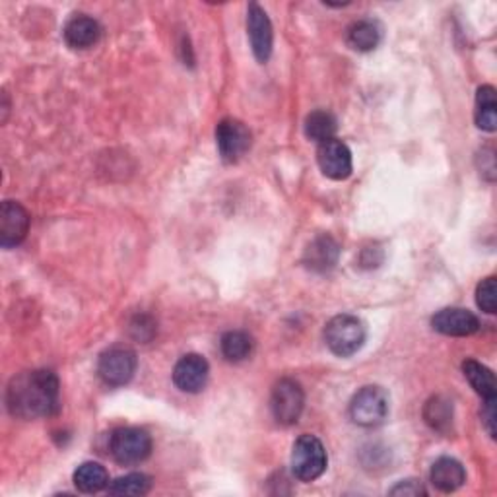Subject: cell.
Masks as SVG:
<instances>
[{
	"instance_id": "obj_1",
	"label": "cell",
	"mask_w": 497,
	"mask_h": 497,
	"mask_svg": "<svg viewBox=\"0 0 497 497\" xmlns=\"http://www.w3.org/2000/svg\"><path fill=\"white\" fill-rule=\"evenodd\" d=\"M12 416L22 419L49 418L58 410V379L53 371H27L14 378L6 390Z\"/></svg>"
},
{
	"instance_id": "obj_2",
	"label": "cell",
	"mask_w": 497,
	"mask_h": 497,
	"mask_svg": "<svg viewBox=\"0 0 497 497\" xmlns=\"http://www.w3.org/2000/svg\"><path fill=\"white\" fill-rule=\"evenodd\" d=\"M366 325L354 315H337L325 326V342L338 357H350L366 344Z\"/></svg>"
},
{
	"instance_id": "obj_3",
	"label": "cell",
	"mask_w": 497,
	"mask_h": 497,
	"mask_svg": "<svg viewBox=\"0 0 497 497\" xmlns=\"http://www.w3.org/2000/svg\"><path fill=\"white\" fill-rule=\"evenodd\" d=\"M326 450L319 438L301 435L292 450V472L301 481H313L326 471Z\"/></svg>"
},
{
	"instance_id": "obj_4",
	"label": "cell",
	"mask_w": 497,
	"mask_h": 497,
	"mask_svg": "<svg viewBox=\"0 0 497 497\" xmlns=\"http://www.w3.org/2000/svg\"><path fill=\"white\" fill-rule=\"evenodd\" d=\"M109 453L119 464H139L152 453V438L139 428H119L109 438Z\"/></svg>"
},
{
	"instance_id": "obj_5",
	"label": "cell",
	"mask_w": 497,
	"mask_h": 497,
	"mask_svg": "<svg viewBox=\"0 0 497 497\" xmlns=\"http://www.w3.org/2000/svg\"><path fill=\"white\" fill-rule=\"evenodd\" d=\"M388 416V397L381 387H364L350 402V418L361 428H378Z\"/></svg>"
},
{
	"instance_id": "obj_6",
	"label": "cell",
	"mask_w": 497,
	"mask_h": 497,
	"mask_svg": "<svg viewBox=\"0 0 497 497\" xmlns=\"http://www.w3.org/2000/svg\"><path fill=\"white\" fill-rule=\"evenodd\" d=\"M305 406V393L294 379H282L273 388L270 410L280 426H294Z\"/></svg>"
},
{
	"instance_id": "obj_7",
	"label": "cell",
	"mask_w": 497,
	"mask_h": 497,
	"mask_svg": "<svg viewBox=\"0 0 497 497\" xmlns=\"http://www.w3.org/2000/svg\"><path fill=\"white\" fill-rule=\"evenodd\" d=\"M137 354L129 348H111L103 352L98 361L99 379L109 387L127 385L137 373Z\"/></svg>"
},
{
	"instance_id": "obj_8",
	"label": "cell",
	"mask_w": 497,
	"mask_h": 497,
	"mask_svg": "<svg viewBox=\"0 0 497 497\" xmlns=\"http://www.w3.org/2000/svg\"><path fill=\"white\" fill-rule=\"evenodd\" d=\"M216 144L223 161L235 163L251 148V130L237 119H223L216 127Z\"/></svg>"
},
{
	"instance_id": "obj_9",
	"label": "cell",
	"mask_w": 497,
	"mask_h": 497,
	"mask_svg": "<svg viewBox=\"0 0 497 497\" xmlns=\"http://www.w3.org/2000/svg\"><path fill=\"white\" fill-rule=\"evenodd\" d=\"M317 161L325 177L333 181H344L352 175V152L338 139H330L317 148Z\"/></svg>"
},
{
	"instance_id": "obj_10",
	"label": "cell",
	"mask_w": 497,
	"mask_h": 497,
	"mask_svg": "<svg viewBox=\"0 0 497 497\" xmlns=\"http://www.w3.org/2000/svg\"><path fill=\"white\" fill-rule=\"evenodd\" d=\"M247 32L254 58H257L259 63H266L270 55H273L274 32L268 14L259 5H251L247 10Z\"/></svg>"
},
{
	"instance_id": "obj_11",
	"label": "cell",
	"mask_w": 497,
	"mask_h": 497,
	"mask_svg": "<svg viewBox=\"0 0 497 497\" xmlns=\"http://www.w3.org/2000/svg\"><path fill=\"white\" fill-rule=\"evenodd\" d=\"M29 232V214L27 210L14 202L6 201L0 206V245L5 249L18 247Z\"/></svg>"
},
{
	"instance_id": "obj_12",
	"label": "cell",
	"mask_w": 497,
	"mask_h": 497,
	"mask_svg": "<svg viewBox=\"0 0 497 497\" xmlns=\"http://www.w3.org/2000/svg\"><path fill=\"white\" fill-rule=\"evenodd\" d=\"M210 366L199 354H187L181 357L173 369V383L183 393H201L208 381Z\"/></svg>"
},
{
	"instance_id": "obj_13",
	"label": "cell",
	"mask_w": 497,
	"mask_h": 497,
	"mask_svg": "<svg viewBox=\"0 0 497 497\" xmlns=\"http://www.w3.org/2000/svg\"><path fill=\"white\" fill-rule=\"evenodd\" d=\"M431 326L438 333L445 337H471L478 333L480 321L474 313L459 309V307H449L441 309L435 317L431 319Z\"/></svg>"
},
{
	"instance_id": "obj_14",
	"label": "cell",
	"mask_w": 497,
	"mask_h": 497,
	"mask_svg": "<svg viewBox=\"0 0 497 497\" xmlns=\"http://www.w3.org/2000/svg\"><path fill=\"white\" fill-rule=\"evenodd\" d=\"M340 257V245L330 235L315 237L305 249L304 263L307 268L315 273H326V270L335 268Z\"/></svg>"
},
{
	"instance_id": "obj_15",
	"label": "cell",
	"mask_w": 497,
	"mask_h": 497,
	"mask_svg": "<svg viewBox=\"0 0 497 497\" xmlns=\"http://www.w3.org/2000/svg\"><path fill=\"white\" fill-rule=\"evenodd\" d=\"M430 480H431L435 490H440L443 493H450V492H457L464 484L466 471L457 459L443 457V459L433 462Z\"/></svg>"
},
{
	"instance_id": "obj_16",
	"label": "cell",
	"mask_w": 497,
	"mask_h": 497,
	"mask_svg": "<svg viewBox=\"0 0 497 497\" xmlns=\"http://www.w3.org/2000/svg\"><path fill=\"white\" fill-rule=\"evenodd\" d=\"M101 37V26L98 20L84 16H74L65 26V41L72 49H89L99 41Z\"/></svg>"
},
{
	"instance_id": "obj_17",
	"label": "cell",
	"mask_w": 497,
	"mask_h": 497,
	"mask_svg": "<svg viewBox=\"0 0 497 497\" xmlns=\"http://www.w3.org/2000/svg\"><path fill=\"white\" fill-rule=\"evenodd\" d=\"M462 373L466 381L471 383V387L476 390V393L484 399V400H493L497 395V385L492 369L486 366H481L476 359H466L462 364Z\"/></svg>"
},
{
	"instance_id": "obj_18",
	"label": "cell",
	"mask_w": 497,
	"mask_h": 497,
	"mask_svg": "<svg viewBox=\"0 0 497 497\" xmlns=\"http://www.w3.org/2000/svg\"><path fill=\"white\" fill-rule=\"evenodd\" d=\"M74 486L82 493H98L109 488V474L99 462H84L74 471Z\"/></svg>"
},
{
	"instance_id": "obj_19",
	"label": "cell",
	"mask_w": 497,
	"mask_h": 497,
	"mask_svg": "<svg viewBox=\"0 0 497 497\" xmlns=\"http://www.w3.org/2000/svg\"><path fill=\"white\" fill-rule=\"evenodd\" d=\"M476 127L493 132L497 127V99L493 86H481L476 92V109H474Z\"/></svg>"
},
{
	"instance_id": "obj_20",
	"label": "cell",
	"mask_w": 497,
	"mask_h": 497,
	"mask_svg": "<svg viewBox=\"0 0 497 497\" xmlns=\"http://www.w3.org/2000/svg\"><path fill=\"white\" fill-rule=\"evenodd\" d=\"M424 419L431 430L449 433L453 426V402L441 395L431 397L424 406Z\"/></svg>"
},
{
	"instance_id": "obj_21",
	"label": "cell",
	"mask_w": 497,
	"mask_h": 497,
	"mask_svg": "<svg viewBox=\"0 0 497 497\" xmlns=\"http://www.w3.org/2000/svg\"><path fill=\"white\" fill-rule=\"evenodd\" d=\"M381 41V27L378 22L361 20L350 26L348 29V45L354 51L368 53L378 47Z\"/></svg>"
},
{
	"instance_id": "obj_22",
	"label": "cell",
	"mask_w": 497,
	"mask_h": 497,
	"mask_svg": "<svg viewBox=\"0 0 497 497\" xmlns=\"http://www.w3.org/2000/svg\"><path fill=\"white\" fill-rule=\"evenodd\" d=\"M337 129V117L328 111H313L305 119V137L317 144L335 139Z\"/></svg>"
},
{
	"instance_id": "obj_23",
	"label": "cell",
	"mask_w": 497,
	"mask_h": 497,
	"mask_svg": "<svg viewBox=\"0 0 497 497\" xmlns=\"http://www.w3.org/2000/svg\"><path fill=\"white\" fill-rule=\"evenodd\" d=\"M222 354L228 361H243L253 354V338L243 330H230L222 337Z\"/></svg>"
},
{
	"instance_id": "obj_24",
	"label": "cell",
	"mask_w": 497,
	"mask_h": 497,
	"mask_svg": "<svg viewBox=\"0 0 497 497\" xmlns=\"http://www.w3.org/2000/svg\"><path fill=\"white\" fill-rule=\"evenodd\" d=\"M150 488H152V478L140 472H134L113 480L108 492L111 495H146Z\"/></svg>"
},
{
	"instance_id": "obj_25",
	"label": "cell",
	"mask_w": 497,
	"mask_h": 497,
	"mask_svg": "<svg viewBox=\"0 0 497 497\" xmlns=\"http://www.w3.org/2000/svg\"><path fill=\"white\" fill-rule=\"evenodd\" d=\"M476 304L481 311L493 315L497 311V280L493 276L481 280L476 288Z\"/></svg>"
},
{
	"instance_id": "obj_26",
	"label": "cell",
	"mask_w": 497,
	"mask_h": 497,
	"mask_svg": "<svg viewBox=\"0 0 497 497\" xmlns=\"http://www.w3.org/2000/svg\"><path fill=\"white\" fill-rule=\"evenodd\" d=\"M426 488L419 484V481L416 480H406V481H400L399 486H395L393 490H390V495H410V497H416V495H426Z\"/></svg>"
},
{
	"instance_id": "obj_27",
	"label": "cell",
	"mask_w": 497,
	"mask_h": 497,
	"mask_svg": "<svg viewBox=\"0 0 497 497\" xmlns=\"http://www.w3.org/2000/svg\"><path fill=\"white\" fill-rule=\"evenodd\" d=\"M481 421H484V426L492 438H495V399L486 400L484 410H481Z\"/></svg>"
}]
</instances>
